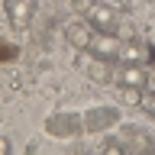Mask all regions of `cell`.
I'll list each match as a JSON object with an SVG mask.
<instances>
[{"label": "cell", "instance_id": "obj_4", "mask_svg": "<svg viewBox=\"0 0 155 155\" xmlns=\"http://www.w3.org/2000/svg\"><path fill=\"white\" fill-rule=\"evenodd\" d=\"M3 7H7V16H10L13 26H16V29H26L29 19H32V13H36V0H7Z\"/></svg>", "mask_w": 155, "mask_h": 155}, {"label": "cell", "instance_id": "obj_9", "mask_svg": "<svg viewBox=\"0 0 155 155\" xmlns=\"http://www.w3.org/2000/svg\"><path fill=\"white\" fill-rule=\"evenodd\" d=\"M0 58H7V61H10V58H16V48H13V45H3V42H0Z\"/></svg>", "mask_w": 155, "mask_h": 155}, {"label": "cell", "instance_id": "obj_7", "mask_svg": "<svg viewBox=\"0 0 155 155\" xmlns=\"http://www.w3.org/2000/svg\"><path fill=\"white\" fill-rule=\"evenodd\" d=\"M100 152H129V142H120V139H104V142H100Z\"/></svg>", "mask_w": 155, "mask_h": 155}, {"label": "cell", "instance_id": "obj_11", "mask_svg": "<svg viewBox=\"0 0 155 155\" xmlns=\"http://www.w3.org/2000/svg\"><path fill=\"white\" fill-rule=\"evenodd\" d=\"M145 91H152V94H155V68L149 71V78H145Z\"/></svg>", "mask_w": 155, "mask_h": 155}, {"label": "cell", "instance_id": "obj_10", "mask_svg": "<svg viewBox=\"0 0 155 155\" xmlns=\"http://www.w3.org/2000/svg\"><path fill=\"white\" fill-rule=\"evenodd\" d=\"M7 152H13V142H10L7 136H0V155H7Z\"/></svg>", "mask_w": 155, "mask_h": 155}, {"label": "cell", "instance_id": "obj_5", "mask_svg": "<svg viewBox=\"0 0 155 155\" xmlns=\"http://www.w3.org/2000/svg\"><path fill=\"white\" fill-rule=\"evenodd\" d=\"M145 78H149V71L139 68V65H129V61H123L113 71V81L120 87H145Z\"/></svg>", "mask_w": 155, "mask_h": 155}, {"label": "cell", "instance_id": "obj_3", "mask_svg": "<svg viewBox=\"0 0 155 155\" xmlns=\"http://www.w3.org/2000/svg\"><path fill=\"white\" fill-rule=\"evenodd\" d=\"M94 32L97 29L87 23V19H71L65 26V39H68V45L78 48V52H87L91 48V42H94Z\"/></svg>", "mask_w": 155, "mask_h": 155}, {"label": "cell", "instance_id": "obj_6", "mask_svg": "<svg viewBox=\"0 0 155 155\" xmlns=\"http://www.w3.org/2000/svg\"><path fill=\"white\" fill-rule=\"evenodd\" d=\"M48 133L52 136H74L81 129V120L74 113H58V116H48Z\"/></svg>", "mask_w": 155, "mask_h": 155}, {"label": "cell", "instance_id": "obj_1", "mask_svg": "<svg viewBox=\"0 0 155 155\" xmlns=\"http://www.w3.org/2000/svg\"><path fill=\"white\" fill-rule=\"evenodd\" d=\"M120 52H123L120 36H116V32H100V29L94 32V42L87 48V55L94 58V61H107V65L120 61Z\"/></svg>", "mask_w": 155, "mask_h": 155}, {"label": "cell", "instance_id": "obj_2", "mask_svg": "<svg viewBox=\"0 0 155 155\" xmlns=\"http://www.w3.org/2000/svg\"><path fill=\"white\" fill-rule=\"evenodd\" d=\"M84 19L100 32H116L120 29V16H116L113 7L107 3H84Z\"/></svg>", "mask_w": 155, "mask_h": 155}, {"label": "cell", "instance_id": "obj_8", "mask_svg": "<svg viewBox=\"0 0 155 155\" xmlns=\"http://www.w3.org/2000/svg\"><path fill=\"white\" fill-rule=\"evenodd\" d=\"M142 110L155 120V94H152V91H145V94H142Z\"/></svg>", "mask_w": 155, "mask_h": 155}]
</instances>
